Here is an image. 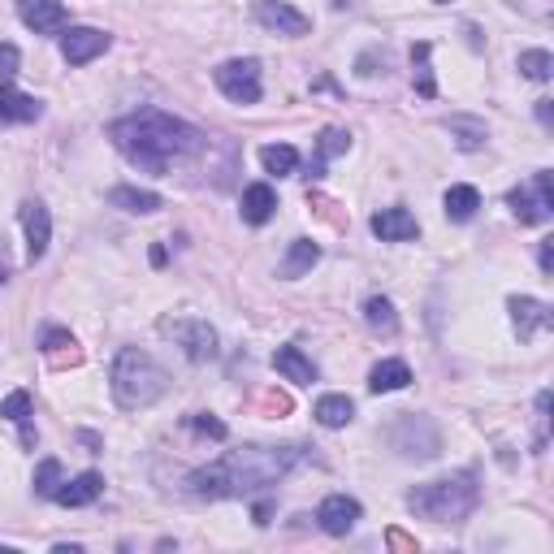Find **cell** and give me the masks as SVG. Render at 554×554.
I'll list each match as a JSON object with an SVG mask.
<instances>
[{
  "instance_id": "obj_5",
  "label": "cell",
  "mask_w": 554,
  "mask_h": 554,
  "mask_svg": "<svg viewBox=\"0 0 554 554\" xmlns=\"http://www.w3.org/2000/svg\"><path fill=\"white\" fill-rule=\"evenodd\" d=\"M550 169H537L529 182H520L516 191L507 195L511 213L520 217V226H542V221L554 217V191H550Z\"/></svg>"
},
{
  "instance_id": "obj_37",
  "label": "cell",
  "mask_w": 554,
  "mask_h": 554,
  "mask_svg": "<svg viewBox=\"0 0 554 554\" xmlns=\"http://www.w3.org/2000/svg\"><path fill=\"white\" fill-rule=\"evenodd\" d=\"M390 546H399V550H412L416 542H412V537H403L399 529H394V533H390Z\"/></svg>"
},
{
  "instance_id": "obj_4",
  "label": "cell",
  "mask_w": 554,
  "mask_h": 554,
  "mask_svg": "<svg viewBox=\"0 0 554 554\" xmlns=\"http://www.w3.org/2000/svg\"><path fill=\"white\" fill-rule=\"evenodd\" d=\"M109 386H113L117 407L135 412V407H152V403L169 390V373L152 360L148 351L126 347V351H117V360H113V377H109Z\"/></svg>"
},
{
  "instance_id": "obj_23",
  "label": "cell",
  "mask_w": 554,
  "mask_h": 554,
  "mask_svg": "<svg viewBox=\"0 0 554 554\" xmlns=\"http://www.w3.org/2000/svg\"><path fill=\"white\" fill-rule=\"evenodd\" d=\"M347 148H351V135H347V130H338V126L321 130V139H316V161L308 165V178H312V182L325 178V161H329V156H338V152H347Z\"/></svg>"
},
{
  "instance_id": "obj_33",
  "label": "cell",
  "mask_w": 554,
  "mask_h": 554,
  "mask_svg": "<svg viewBox=\"0 0 554 554\" xmlns=\"http://www.w3.org/2000/svg\"><path fill=\"white\" fill-rule=\"evenodd\" d=\"M191 429H195V433H204V438H213V442H226V433H230L217 416H191Z\"/></svg>"
},
{
  "instance_id": "obj_3",
  "label": "cell",
  "mask_w": 554,
  "mask_h": 554,
  "mask_svg": "<svg viewBox=\"0 0 554 554\" xmlns=\"http://www.w3.org/2000/svg\"><path fill=\"white\" fill-rule=\"evenodd\" d=\"M481 503V485H477V472L464 468V472H451L442 481H429V485H416L407 494V507L416 511L420 520H433V524H459L468 520Z\"/></svg>"
},
{
  "instance_id": "obj_20",
  "label": "cell",
  "mask_w": 554,
  "mask_h": 554,
  "mask_svg": "<svg viewBox=\"0 0 554 554\" xmlns=\"http://www.w3.org/2000/svg\"><path fill=\"white\" fill-rule=\"evenodd\" d=\"M312 416H316V425H325V429H342V425H351L355 403L347 394H325V399H316Z\"/></svg>"
},
{
  "instance_id": "obj_19",
  "label": "cell",
  "mask_w": 554,
  "mask_h": 554,
  "mask_svg": "<svg viewBox=\"0 0 554 554\" xmlns=\"http://www.w3.org/2000/svg\"><path fill=\"white\" fill-rule=\"evenodd\" d=\"M316 260H321V247H316L312 239H295L290 243V252H286V260L277 265V277H286V282H295V277H303L308 273Z\"/></svg>"
},
{
  "instance_id": "obj_40",
  "label": "cell",
  "mask_w": 554,
  "mask_h": 554,
  "mask_svg": "<svg viewBox=\"0 0 554 554\" xmlns=\"http://www.w3.org/2000/svg\"><path fill=\"white\" fill-rule=\"evenodd\" d=\"M438 5H446V0H438Z\"/></svg>"
},
{
  "instance_id": "obj_22",
  "label": "cell",
  "mask_w": 554,
  "mask_h": 554,
  "mask_svg": "<svg viewBox=\"0 0 554 554\" xmlns=\"http://www.w3.org/2000/svg\"><path fill=\"white\" fill-rule=\"evenodd\" d=\"M109 204L113 208H126V213H139V217H148L156 213V208H165V200L156 191H139V187H113L109 191Z\"/></svg>"
},
{
  "instance_id": "obj_35",
  "label": "cell",
  "mask_w": 554,
  "mask_h": 554,
  "mask_svg": "<svg viewBox=\"0 0 554 554\" xmlns=\"http://www.w3.org/2000/svg\"><path fill=\"white\" fill-rule=\"evenodd\" d=\"M537 260H542V273L550 277V273H554V239H546V243H542V252H537Z\"/></svg>"
},
{
  "instance_id": "obj_1",
  "label": "cell",
  "mask_w": 554,
  "mask_h": 554,
  "mask_svg": "<svg viewBox=\"0 0 554 554\" xmlns=\"http://www.w3.org/2000/svg\"><path fill=\"white\" fill-rule=\"evenodd\" d=\"M109 139L130 165H139L143 174H165L174 161L204 148V130L191 122L165 113V109H139L109 126Z\"/></svg>"
},
{
  "instance_id": "obj_31",
  "label": "cell",
  "mask_w": 554,
  "mask_h": 554,
  "mask_svg": "<svg viewBox=\"0 0 554 554\" xmlns=\"http://www.w3.org/2000/svg\"><path fill=\"white\" fill-rule=\"evenodd\" d=\"M57 485H61V464H57V459H39V468H35V494L39 498H52V494H57Z\"/></svg>"
},
{
  "instance_id": "obj_25",
  "label": "cell",
  "mask_w": 554,
  "mask_h": 554,
  "mask_svg": "<svg viewBox=\"0 0 554 554\" xmlns=\"http://www.w3.org/2000/svg\"><path fill=\"white\" fill-rule=\"evenodd\" d=\"M442 204H446V217L451 221H472L477 208H481V191L477 187H451Z\"/></svg>"
},
{
  "instance_id": "obj_27",
  "label": "cell",
  "mask_w": 554,
  "mask_h": 554,
  "mask_svg": "<svg viewBox=\"0 0 554 554\" xmlns=\"http://www.w3.org/2000/svg\"><path fill=\"white\" fill-rule=\"evenodd\" d=\"M260 165H265L269 174L286 178V174H295V169H299V152L290 148V143H269V148H260Z\"/></svg>"
},
{
  "instance_id": "obj_8",
  "label": "cell",
  "mask_w": 554,
  "mask_h": 554,
  "mask_svg": "<svg viewBox=\"0 0 554 554\" xmlns=\"http://www.w3.org/2000/svg\"><path fill=\"white\" fill-rule=\"evenodd\" d=\"M18 221H22V230H26V260L35 265V260L48 252V243H52V217H48V208L39 204V200H22Z\"/></svg>"
},
{
  "instance_id": "obj_38",
  "label": "cell",
  "mask_w": 554,
  "mask_h": 554,
  "mask_svg": "<svg viewBox=\"0 0 554 554\" xmlns=\"http://www.w3.org/2000/svg\"><path fill=\"white\" fill-rule=\"evenodd\" d=\"M537 117H542V126H550V100H537Z\"/></svg>"
},
{
  "instance_id": "obj_17",
  "label": "cell",
  "mask_w": 554,
  "mask_h": 554,
  "mask_svg": "<svg viewBox=\"0 0 554 554\" xmlns=\"http://www.w3.org/2000/svg\"><path fill=\"white\" fill-rule=\"evenodd\" d=\"M273 213H277V191L269 182H252V187L243 191V221L247 226H265Z\"/></svg>"
},
{
  "instance_id": "obj_6",
  "label": "cell",
  "mask_w": 554,
  "mask_h": 554,
  "mask_svg": "<svg viewBox=\"0 0 554 554\" xmlns=\"http://www.w3.org/2000/svg\"><path fill=\"white\" fill-rule=\"evenodd\" d=\"M213 83L221 87V96L234 104H256L260 100V61L243 57V61H226L213 70Z\"/></svg>"
},
{
  "instance_id": "obj_29",
  "label": "cell",
  "mask_w": 554,
  "mask_h": 554,
  "mask_svg": "<svg viewBox=\"0 0 554 554\" xmlns=\"http://www.w3.org/2000/svg\"><path fill=\"white\" fill-rule=\"evenodd\" d=\"M412 65H416V70H412L416 91L425 100H433V96H438V83H433V70H429V44H416L412 48Z\"/></svg>"
},
{
  "instance_id": "obj_36",
  "label": "cell",
  "mask_w": 554,
  "mask_h": 554,
  "mask_svg": "<svg viewBox=\"0 0 554 554\" xmlns=\"http://www.w3.org/2000/svg\"><path fill=\"white\" fill-rule=\"evenodd\" d=\"M9 273H13V265H9V256H5V239H0V286L9 282Z\"/></svg>"
},
{
  "instance_id": "obj_11",
  "label": "cell",
  "mask_w": 554,
  "mask_h": 554,
  "mask_svg": "<svg viewBox=\"0 0 554 554\" xmlns=\"http://www.w3.org/2000/svg\"><path fill=\"white\" fill-rule=\"evenodd\" d=\"M256 22L265 31L277 35H308L312 31V18H303L299 9H290L286 0H256Z\"/></svg>"
},
{
  "instance_id": "obj_2",
  "label": "cell",
  "mask_w": 554,
  "mask_h": 554,
  "mask_svg": "<svg viewBox=\"0 0 554 554\" xmlns=\"http://www.w3.org/2000/svg\"><path fill=\"white\" fill-rule=\"evenodd\" d=\"M295 464L299 446H243V451H226L208 468L191 472L187 490L195 498H243L277 485Z\"/></svg>"
},
{
  "instance_id": "obj_32",
  "label": "cell",
  "mask_w": 554,
  "mask_h": 554,
  "mask_svg": "<svg viewBox=\"0 0 554 554\" xmlns=\"http://www.w3.org/2000/svg\"><path fill=\"white\" fill-rule=\"evenodd\" d=\"M451 135H459V148H481V143H485V126L481 122H464V117H455V122H451Z\"/></svg>"
},
{
  "instance_id": "obj_9",
  "label": "cell",
  "mask_w": 554,
  "mask_h": 554,
  "mask_svg": "<svg viewBox=\"0 0 554 554\" xmlns=\"http://www.w3.org/2000/svg\"><path fill=\"white\" fill-rule=\"evenodd\" d=\"M360 516H364V507L355 503V498H347V494H329L321 507H316V524L329 533V537H347L355 524H360Z\"/></svg>"
},
{
  "instance_id": "obj_13",
  "label": "cell",
  "mask_w": 554,
  "mask_h": 554,
  "mask_svg": "<svg viewBox=\"0 0 554 554\" xmlns=\"http://www.w3.org/2000/svg\"><path fill=\"white\" fill-rule=\"evenodd\" d=\"M18 18L31 26L35 35H52L65 26L70 9H65V0H18Z\"/></svg>"
},
{
  "instance_id": "obj_7",
  "label": "cell",
  "mask_w": 554,
  "mask_h": 554,
  "mask_svg": "<svg viewBox=\"0 0 554 554\" xmlns=\"http://www.w3.org/2000/svg\"><path fill=\"white\" fill-rule=\"evenodd\" d=\"M161 334L182 342V351H187L195 364L217 360V329L208 321H161Z\"/></svg>"
},
{
  "instance_id": "obj_18",
  "label": "cell",
  "mask_w": 554,
  "mask_h": 554,
  "mask_svg": "<svg viewBox=\"0 0 554 554\" xmlns=\"http://www.w3.org/2000/svg\"><path fill=\"white\" fill-rule=\"evenodd\" d=\"M273 368L286 381H295V386H312V381H316V364L299 347H277L273 351Z\"/></svg>"
},
{
  "instance_id": "obj_26",
  "label": "cell",
  "mask_w": 554,
  "mask_h": 554,
  "mask_svg": "<svg viewBox=\"0 0 554 554\" xmlns=\"http://www.w3.org/2000/svg\"><path fill=\"white\" fill-rule=\"evenodd\" d=\"M364 321H368V329H377V334H394V329H399V312H394V303L386 295H373L364 303Z\"/></svg>"
},
{
  "instance_id": "obj_39",
  "label": "cell",
  "mask_w": 554,
  "mask_h": 554,
  "mask_svg": "<svg viewBox=\"0 0 554 554\" xmlns=\"http://www.w3.org/2000/svg\"><path fill=\"white\" fill-rule=\"evenodd\" d=\"M256 524H269V503H256Z\"/></svg>"
},
{
  "instance_id": "obj_15",
  "label": "cell",
  "mask_w": 554,
  "mask_h": 554,
  "mask_svg": "<svg viewBox=\"0 0 554 554\" xmlns=\"http://www.w3.org/2000/svg\"><path fill=\"white\" fill-rule=\"evenodd\" d=\"M39 113H44V104L35 96H26L13 83H0V126L9 122H39Z\"/></svg>"
},
{
  "instance_id": "obj_16",
  "label": "cell",
  "mask_w": 554,
  "mask_h": 554,
  "mask_svg": "<svg viewBox=\"0 0 554 554\" xmlns=\"http://www.w3.org/2000/svg\"><path fill=\"white\" fill-rule=\"evenodd\" d=\"M100 494H104V477H100V472H83V477H74V481H61L57 494H52V503H61V507H87V503H96Z\"/></svg>"
},
{
  "instance_id": "obj_30",
  "label": "cell",
  "mask_w": 554,
  "mask_h": 554,
  "mask_svg": "<svg viewBox=\"0 0 554 554\" xmlns=\"http://www.w3.org/2000/svg\"><path fill=\"white\" fill-rule=\"evenodd\" d=\"M520 74L533 78V83H546V78L554 74V57H550V52H542V48L520 52Z\"/></svg>"
},
{
  "instance_id": "obj_21",
  "label": "cell",
  "mask_w": 554,
  "mask_h": 554,
  "mask_svg": "<svg viewBox=\"0 0 554 554\" xmlns=\"http://www.w3.org/2000/svg\"><path fill=\"white\" fill-rule=\"evenodd\" d=\"M407 381H412V368H407L403 360H381L373 373H368V390H373V394H394V390H403Z\"/></svg>"
},
{
  "instance_id": "obj_28",
  "label": "cell",
  "mask_w": 554,
  "mask_h": 554,
  "mask_svg": "<svg viewBox=\"0 0 554 554\" xmlns=\"http://www.w3.org/2000/svg\"><path fill=\"white\" fill-rule=\"evenodd\" d=\"M44 351H48L52 364H78V360H83L78 342L65 334V329H48V334H44Z\"/></svg>"
},
{
  "instance_id": "obj_24",
  "label": "cell",
  "mask_w": 554,
  "mask_h": 554,
  "mask_svg": "<svg viewBox=\"0 0 554 554\" xmlns=\"http://www.w3.org/2000/svg\"><path fill=\"white\" fill-rule=\"evenodd\" d=\"M0 416L13 420L22 429V446H35V429H31V394L26 390H13L5 403H0Z\"/></svg>"
},
{
  "instance_id": "obj_10",
  "label": "cell",
  "mask_w": 554,
  "mask_h": 554,
  "mask_svg": "<svg viewBox=\"0 0 554 554\" xmlns=\"http://www.w3.org/2000/svg\"><path fill=\"white\" fill-rule=\"evenodd\" d=\"M507 308H511V321H516L520 342H533L537 334H542V329L554 325L550 308H546L542 299H533V295H511V299H507Z\"/></svg>"
},
{
  "instance_id": "obj_12",
  "label": "cell",
  "mask_w": 554,
  "mask_h": 554,
  "mask_svg": "<svg viewBox=\"0 0 554 554\" xmlns=\"http://www.w3.org/2000/svg\"><path fill=\"white\" fill-rule=\"evenodd\" d=\"M104 48H109V35L96 31V26H70V31L61 35V57L70 61V65L96 61Z\"/></svg>"
},
{
  "instance_id": "obj_34",
  "label": "cell",
  "mask_w": 554,
  "mask_h": 554,
  "mask_svg": "<svg viewBox=\"0 0 554 554\" xmlns=\"http://www.w3.org/2000/svg\"><path fill=\"white\" fill-rule=\"evenodd\" d=\"M0 74H5V78L18 74V48H13V44H0Z\"/></svg>"
},
{
  "instance_id": "obj_14",
  "label": "cell",
  "mask_w": 554,
  "mask_h": 554,
  "mask_svg": "<svg viewBox=\"0 0 554 554\" xmlns=\"http://www.w3.org/2000/svg\"><path fill=\"white\" fill-rule=\"evenodd\" d=\"M368 226H373V234L381 243H407V239H416V234H420L416 217L407 213V208H381Z\"/></svg>"
}]
</instances>
